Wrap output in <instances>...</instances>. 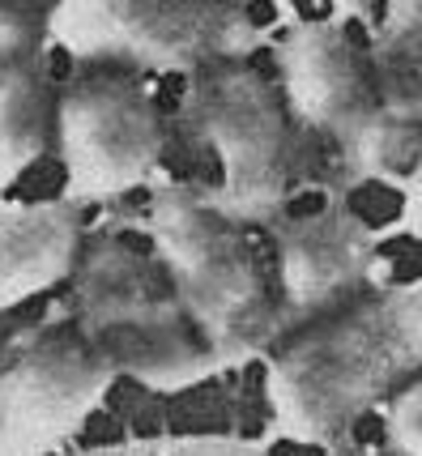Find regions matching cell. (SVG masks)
<instances>
[{"instance_id":"1","label":"cell","mask_w":422,"mask_h":456,"mask_svg":"<svg viewBox=\"0 0 422 456\" xmlns=\"http://www.w3.org/2000/svg\"><path fill=\"white\" fill-rule=\"evenodd\" d=\"M422 371V278L397 281L281 341L264 371L273 436L337 448Z\"/></svg>"},{"instance_id":"2","label":"cell","mask_w":422,"mask_h":456,"mask_svg":"<svg viewBox=\"0 0 422 456\" xmlns=\"http://www.w3.org/2000/svg\"><path fill=\"white\" fill-rule=\"evenodd\" d=\"M137 226L154 243L158 269L222 371H235L278 346V295L264 281L256 248L218 205L214 188L162 179Z\"/></svg>"},{"instance_id":"3","label":"cell","mask_w":422,"mask_h":456,"mask_svg":"<svg viewBox=\"0 0 422 456\" xmlns=\"http://www.w3.org/2000/svg\"><path fill=\"white\" fill-rule=\"evenodd\" d=\"M69 329L116 379H133L158 397H175L222 376L218 358L188 324L158 260L111 231L85 235L73 273Z\"/></svg>"},{"instance_id":"4","label":"cell","mask_w":422,"mask_h":456,"mask_svg":"<svg viewBox=\"0 0 422 456\" xmlns=\"http://www.w3.org/2000/svg\"><path fill=\"white\" fill-rule=\"evenodd\" d=\"M345 9L333 18L299 21L278 47L281 102L290 119L337 150L342 183H393L418 167L422 141L397 133L380 111L367 47L345 30Z\"/></svg>"},{"instance_id":"5","label":"cell","mask_w":422,"mask_h":456,"mask_svg":"<svg viewBox=\"0 0 422 456\" xmlns=\"http://www.w3.org/2000/svg\"><path fill=\"white\" fill-rule=\"evenodd\" d=\"M47 43L69 60L116 73H201L248 60L264 43V21L248 4H154V0H64L47 13Z\"/></svg>"},{"instance_id":"6","label":"cell","mask_w":422,"mask_h":456,"mask_svg":"<svg viewBox=\"0 0 422 456\" xmlns=\"http://www.w3.org/2000/svg\"><path fill=\"white\" fill-rule=\"evenodd\" d=\"M183 124L218 159V205L243 231H273L286 218L295 171V128L281 90L248 60H222L192 73L183 90Z\"/></svg>"},{"instance_id":"7","label":"cell","mask_w":422,"mask_h":456,"mask_svg":"<svg viewBox=\"0 0 422 456\" xmlns=\"http://www.w3.org/2000/svg\"><path fill=\"white\" fill-rule=\"evenodd\" d=\"M69 205H107L162 175V116L145 77L137 73H85L69 81L56 99Z\"/></svg>"},{"instance_id":"8","label":"cell","mask_w":422,"mask_h":456,"mask_svg":"<svg viewBox=\"0 0 422 456\" xmlns=\"http://www.w3.org/2000/svg\"><path fill=\"white\" fill-rule=\"evenodd\" d=\"M278 256V316L281 338L354 307L362 290H388L393 265L380 252V235L350 209L342 192L307 214H286L269 231Z\"/></svg>"},{"instance_id":"9","label":"cell","mask_w":422,"mask_h":456,"mask_svg":"<svg viewBox=\"0 0 422 456\" xmlns=\"http://www.w3.org/2000/svg\"><path fill=\"white\" fill-rule=\"evenodd\" d=\"M111 384V367L73 329L35 338L0 371V456L73 452Z\"/></svg>"},{"instance_id":"10","label":"cell","mask_w":422,"mask_h":456,"mask_svg":"<svg viewBox=\"0 0 422 456\" xmlns=\"http://www.w3.org/2000/svg\"><path fill=\"white\" fill-rule=\"evenodd\" d=\"M81 248L85 222L77 205L61 197L0 205V320L73 281Z\"/></svg>"},{"instance_id":"11","label":"cell","mask_w":422,"mask_h":456,"mask_svg":"<svg viewBox=\"0 0 422 456\" xmlns=\"http://www.w3.org/2000/svg\"><path fill=\"white\" fill-rule=\"evenodd\" d=\"M367 69L384 119L422 141V0L384 4L367 43Z\"/></svg>"},{"instance_id":"12","label":"cell","mask_w":422,"mask_h":456,"mask_svg":"<svg viewBox=\"0 0 422 456\" xmlns=\"http://www.w3.org/2000/svg\"><path fill=\"white\" fill-rule=\"evenodd\" d=\"M56 99L47 52L0 69V192L43 159L56 128Z\"/></svg>"},{"instance_id":"13","label":"cell","mask_w":422,"mask_h":456,"mask_svg":"<svg viewBox=\"0 0 422 456\" xmlns=\"http://www.w3.org/2000/svg\"><path fill=\"white\" fill-rule=\"evenodd\" d=\"M47 13L39 4H0V69L47 52Z\"/></svg>"},{"instance_id":"14","label":"cell","mask_w":422,"mask_h":456,"mask_svg":"<svg viewBox=\"0 0 422 456\" xmlns=\"http://www.w3.org/2000/svg\"><path fill=\"white\" fill-rule=\"evenodd\" d=\"M141 456H269V444L248 436H218V431L145 436L141 439Z\"/></svg>"},{"instance_id":"15","label":"cell","mask_w":422,"mask_h":456,"mask_svg":"<svg viewBox=\"0 0 422 456\" xmlns=\"http://www.w3.org/2000/svg\"><path fill=\"white\" fill-rule=\"evenodd\" d=\"M384 439L397 456H422V379L384 401Z\"/></svg>"},{"instance_id":"16","label":"cell","mask_w":422,"mask_h":456,"mask_svg":"<svg viewBox=\"0 0 422 456\" xmlns=\"http://www.w3.org/2000/svg\"><path fill=\"white\" fill-rule=\"evenodd\" d=\"M397 235L405 239H418L422 243V159L418 167L405 175L402 183V218H397V226H393Z\"/></svg>"},{"instance_id":"17","label":"cell","mask_w":422,"mask_h":456,"mask_svg":"<svg viewBox=\"0 0 422 456\" xmlns=\"http://www.w3.org/2000/svg\"><path fill=\"white\" fill-rule=\"evenodd\" d=\"M64 456H141V439H120V444H94V448H73Z\"/></svg>"},{"instance_id":"18","label":"cell","mask_w":422,"mask_h":456,"mask_svg":"<svg viewBox=\"0 0 422 456\" xmlns=\"http://www.w3.org/2000/svg\"><path fill=\"white\" fill-rule=\"evenodd\" d=\"M329 456H380V452H371V448H362V444H354V439H342L337 448H329Z\"/></svg>"}]
</instances>
